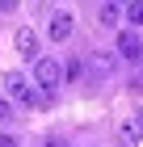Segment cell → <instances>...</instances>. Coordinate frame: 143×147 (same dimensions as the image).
Wrapping results in <instances>:
<instances>
[{
    "instance_id": "cell-9",
    "label": "cell",
    "mask_w": 143,
    "mask_h": 147,
    "mask_svg": "<svg viewBox=\"0 0 143 147\" xmlns=\"http://www.w3.org/2000/svg\"><path fill=\"white\" fill-rule=\"evenodd\" d=\"M126 21H131V25H143V0L126 4Z\"/></svg>"
},
{
    "instance_id": "cell-5",
    "label": "cell",
    "mask_w": 143,
    "mask_h": 147,
    "mask_svg": "<svg viewBox=\"0 0 143 147\" xmlns=\"http://www.w3.org/2000/svg\"><path fill=\"white\" fill-rule=\"evenodd\" d=\"M118 59H139L143 63V42H139L135 30H122L118 34Z\"/></svg>"
},
{
    "instance_id": "cell-7",
    "label": "cell",
    "mask_w": 143,
    "mask_h": 147,
    "mask_svg": "<svg viewBox=\"0 0 143 147\" xmlns=\"http://www.w3.org/2000/svg\"><path fill=\"white\" fill-rule=\"evenodd\" d=\"M118 135H122V143H126V147H139V126H135V122H122Z\"/></svg>"
},
{
    "instance_id": "cell-8",
    "label": "cell",
    "mask_w": 143,
    "mask_h": 147,
    "mask_svg": "<svg viewBox=\"0 0 143 147\" xmlns=\"http://www.w3.org/2000/svg\"><path fill=\"white\" fill-rule=\"evenodd\" d=\"M93 67L105 76V71H114V67H118V55H97V59H93Z\"/></svg>"
},
{
    "instance_id": "cell-10",
    "label": "cell",
    "mask_w": 143,
    "mask_h": 147,
    "mask_svg": "<svg viewBox=\"0 0 143 147\" xmlns=\"http://www.w3.org/2000/svg\"><path fill=\"white\" fill-rule=\"evenodd\" d=\"M63 76H67V80H80V76H84V63H80V59H72V63L63 67Z\"/></svg>"
},
{
    "instance_id": "cell-12",
    "label": "cell",
    "mask_w": 143,
    "mask_h": 147,
    "mask_svg": "<svg viewBox=\"0 0 143 147\" xmlns=\"http://www.w3.org/2000/svg\"><path fill=\"white\" fill-rule=\"evenodd\" d=\"M42 147H72V143H67V139H63V135H51V139H46V143H42Z\"/></svg>"
},
{
    "instance_id": "cell-4",
    "label": "cell",
    "mask_w": 143,
    "mask_h": 147,
    "mask_svg": "<svg viewBox=\"0 0 143 147\" xmlns=\"http://www.w3.org/2000/svg\"><path fill=\"white\" fill-rule=\"evenodd\" d=\"M13 42H17V55H25V59H34V63H38V34H34L30 25H21V30H17V34H13Z\"/></svg>"
},
{
    "instance_id": "cell-13",
    "label": "cell",
    "mask_w": 143,
    "mask_h": 147,
    "mask_svg": "<svg viewBox=\"0 0 143 147\" xmlns=\"http://www.w3.org/2000/svg\"><path fill=\"white\" fill-rule=\"evenodd\" d=\"M0 147H17V139H13V135H0Z\"/></svg>"
},
{
    "instance_id": "cell-2",
    "label": "cell",
    "mask_w": 143,
    "mask_h": 147,
    "mask_svg": "<svg viewBox=\"0 0 143 147\" xmlns=\"http://www.w3.org/2000/svg\"><path fill=\"white\" fill-rule=\"evenodd\" d=\"M34 84H38V92H42V97H51V92L63 84V67H59L51 55H42L38 63H34Z\"/></svg>"
},
{
    "instance_id": "cell-6",
    "label": "cell",
    "mask_w": 143,
    "mask_h": 147,
    "mask_svg": "<svg viewBox=\"0 0 143 147\" xmlns=\"http://www.w3.org/2000/svg\"><path fill=\"white\" fill-rule=\"evenodd\" d=\"M122 13H126L122 4H101V9H97V21L110 30V25H118V21H122Z\"/></svg>"
},
{
    "instance_id": "cell-16",
    "label": "cell",
    "mask_w": 143,
    "mask_h": 147,
    "mask_svg": "<svg viewBox=\"0 0 143 147\" xmlns=\"http://www.w3.org/2000/svg\"><path fill=\"white\" fill-rule=\"evenodd\" d=\"M139 84H143V71H139Z\"/></svg>"
},
{
    "instance_id": "cell-14",
    "label": "cell",
    "mask_w": 143,
    "mask_h": 147,
    "mask_svg": "<svg viewBox=\"0 0 143 147\" xmlns=\"http://www.w3.org/2000/svg\"><path fill=\"white\" fill-rule=\"evenodd\" d=\"M13 9V0H0V13H9Z\"/></svg>"
},
{
    "instance_id": "cell-15",
    "label": "cell",
    "mask_w": 143,
    "mask_h": 147,
    "mask_svg": "<svg viewBox=\"0 0 143 147\" xmlns=\"http://www.w3.org/2000/svg\"><path fill=\"white\" fill-rule=\"evenodd\" d=\"M139 130H143V118H139Z\"/></svg>"
},
{
    "instance_id": "cell-3",
    "label": "cell",
    "mask_w": 143,
    "mask_h": 147,
    "mask_svg": "<svg viewBox=\"0 0 143 147\" xmlns=\"http://www.w3.org/2000/svg\"><path fill=\"white\" fill-rule=\"evenodd\" d=\"M72 30H76V17L72 13H51V21H46V34H51V42H67L72 38Z\"/></svg>"
},
{
    "instance_id": "cell-1",
    "label": "cell",
    "mask_w": 143,
    "mask_h": 147,
    "mask_svg": "<svg viewBox=\"0 0 143 147\" xmlns=\"http://www.w3.org/2000/svg\"><path fill=\"white\" fill-rule=\"evenodd\" d=\"M4 88H9V101L25 105V109H34V105H46V101H51V97H42V92L34 88V80H25L21 71H9V76H4Z\"/></svg>"
},
{
    "instance_id": "cell-11",
    "label": "cell",
    "mask_w": 143,
    "mask_h": 147,
    "mask_svg": "<svg viewBox=\"0 0 143 147\" xmlns=\"http://www.w3.org/2000/svg\"><path fill=\"white\" fill-rule=\"evenodd\" d=\"M0 122H13V101H0Z\"/></svg>"
}]
</instances>
